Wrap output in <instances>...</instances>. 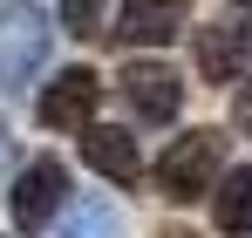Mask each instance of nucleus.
Returning <instances> with one entry per match:
<instances>
[{"instance_id": "nucleus-1", "label": "nucleus", "mask_w": 252, "mask_h": 238, "mask_svg": "<svg viewBox=\"0 0 252 238\" xmlns=\"http://www.w3.org/2000/svg\"><path fill=\"white\" fill-rule=\"evenodd\" d=\"M48 41H55L48 7H34V0H7V7H0V89H7V95L41 75Z\"/></svg>"}, {"instance_id": "nucleus-2", "label": "nucleus", "mask_w": 252, "mask_h": 238, "mask_svg": "<svg viewBox=\"0 0 252 238\" xmlns=\"http://www.w3.org/2000/svg\"><path fill=\"white\" fill-rule=\"evenodd\" d=\"M218 170H225V136L218 129H191V136H177L157 163V191L170 204H198L205 191H218Z\"/></svg>"}, {"instance_id": "nucleus-3", "label": "nucleus", "mask_w": 252, "mask_h": 238, "mask_svg": "<svg viewBox=\"0 0 252 238\" xmlns=\"http://www.w3.org/2000/svg\"><path fill=\"white\" fill-rule=\"evenodd\" d=\"M62 198H68L62 157H34L21 177H14V225H21V232H48V218L62 211Z\"/></svg>"}, {"instance_id": "nucleus-4", "label": "nucleus", "mask_w": 252, "mask_h": 238, "mask_svg": "<svg viewBox=\"0 0 252 238\" xmlns=\"http://www.w3.org/2000/svg\"><path fill=\"white\" fill-rule=\"evenodd\" d=\"M95 89L102 82L89 75V68H62V75L41 89V129H89L95 122Z\"/></svg>"}, {"instance_id": "nucleus-5", "label": "nucleus", "mask_w": 252, "mask_h": 238, "mask_svg": "<svg viewBox=\"0 0 252 238\" xmlns=\"http://www.w3.org/2000/svg\"><path fill=\"white\" fill-rule=\"evenodd\" d=\"M116 82H123L129 109H136L143 122H170L177 109H184V82L170 75L164 61H129V68H123Z\"/></svg>"}, {"instance_id": "nucleus-6", "label": "nucleus", "mask_w": 252, "mask_h": 238, "mask_svg": "<svg viewBox=\"0 0 252 238\" xmlns=\"http://www.w3.org/2000/svg\"><path fill=\"white\" fill-rule=\"evenodd\" d=\"M184 21H191V0H123L116 34L123 41H170Z\"/></svg>"}, {"instance_id": "nucleus-7", "label": "nucleus", "mask_w": 252, "mask_h": 238, "mask_svg": "<svg viewBox=\"0 0 252 238\" xmlns=\"http://www.w3.org/2000/svg\"><path fill=\"white\" fill-rule=\"evenodd\" d=\"M252 61V28H198V68H205V82H232L239 68Z\"/></svg>"}, {"instance_id": "nucleus-8", "label": "nucleus", "mask_w": 252, "mask_h": 238, "mask_svg": "<svg viewBox=\"0 0 252 238\" xmlns=\"http://www.w3.org/2000/svg\"><path fill=\"white\" fill-rule=\"evenodd\" d=\"M82 157L102 170V177H116V184H129L136 170H143V157H136V143H129L123 129H102V122H89L82 129Z\"/></svg>"}, {"instance_id": "nucleus-9", "label": "nucleus", "mask_w": 252, "mask_h": 238, "mask_svg": "<svg viewBox=\"0 0 252 238\" xmlns=\"http://www.w3.org/2000/svg\"><path fill=\"white\" fill-rule=\"evenodd\" d=\"M211 218H218V232H232V238L252 232V163L246 170H225V191L211 204Z\"/></svg>"}, {"instance_id": "nucleus-10", "label": "nucleus", "mask_w": 252, "mask_h": 238, "mask_svg": "<svg viewBox=\"0 0 252 238\" xmlns=\"http://www.w3.org/2000/svg\"><path fill=\"white\" fill-rule=\"evenodd\" d=\"M62 238H123V218H116V211H109V204H75V211H68V225H62Z\"/></svg>"}, {"instance_id": "nucleus-11", "label": "nucleus", "mask_w": 252, "mask_h": 238, "mask_svg": "<svg viewBox=\"0 0 252 238\" xmlns=\"http://www.w3.org/2000/svg\"><path fill=\"white\" fill-rule=\"evenodd\" d=\"M102 0H62V34H95Z\"/></svg>"}, {"instance_id": "nucleus-12", "label": "nucleus", "mask_w": 252, "mask_h": 238, "mask_svg": "<svg viewBox=\"0 0 252 238\" xmlns=\"http://www.w3.org/2000/svg\"><path fill=\"white\" fill-rule=\"evenodd\" d=\"M232 122H239V136H252V75L239 82V95H232Z\"/></svg>"}, {"instance_id": "nucleus-13", "label": "nucleus", "mask_w": 252, "mask_h": 238, "mask_svg": "<svg viewBox=\"0 0 252 238\" xmlns=\"http://www.w3.org/2000/svg\"><path fill=\"white\" fill-rule=\"evenodd\" d=\"M232 7H239V14H252V0H232Z\"/></svg>"}, {"instance_id": "nucleus-14", "label": "nucleus", "mask_w": 252, "mask_h": 238, "mask_svg": "<svg viewBox=\"0 0 252 238\" xmlns=\"http://www.w3.org/2000/svg\"><path fill=\"white\" fill-rule=\"evenodd\" d=\"M164 238H198V232H164Z\"/></svg>"}]
</instances>
